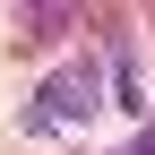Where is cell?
Listing matches in <instances>:
<instances>
[{
    "label": "cell",
    "instance_id": "cell-1",
    "mask_svg": "<svg viewBox=\"0 0 155 155\" xmlns=\"http://www.w3.org/2000/svg\"><path fill=\"white\" fill-rule=\"evenodd\" d=\"M86 112H104V69H95V61H78V69H61L43 95H35V112H26V121H35V129H61V121H86Z\"/></svg>",
    "mask_w": 155,
    "mask_h": 155
},
{
    "label": "cell",
    "instance_id": "cell-2",
    "mask_svg": "<svg viewBox=\"0 0 155 155\" xmlns=\"http://www.w3.org/2000/svg\"><path fill=\"white\" fill-rule=\"evenodd\" d=\"M9 26H17V35H9L17 52H52V43H61L69 26H86V9H17Z\"/></svg>",
    "mask_w": 155,
    "mask_h": 155
},
{
    "label": "cell",
    "instance_id": "cell-3",
    "mask_svg": "<svg viewBox=\"0 0 155 155\" xmlns=\"http://www.w3.org/2000/svg\"><path fill=\"white\" fill-rule=\"evenodd\" d=\"M129 155H155V121H147V138H138V147H129Z\"/></svg>",
    "mask_w": 155,
    "mask_h": 155
}]
</instances>
